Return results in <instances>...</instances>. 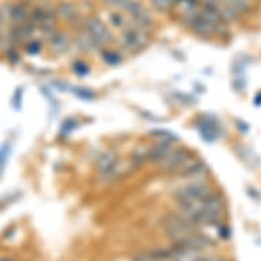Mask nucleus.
I'll use <instances>...</instances> for the list:
<instances>
[{"mask_svg": "<svg viewBox=\"0 0 261 261\" xmlns=\"http://www.w3.org/2000/svg\"><path fill=\"white\" fill-rule=\"evenodd\" d=\"M89 70H91L89 69V64L85 63L84 60H75L74 63H73V71L78 77H86V75L89 74Z\"/></svg>", "mask_w": 261, "mask_h": 261, "instance_id": "obj_19", "label": "nucleus"}, {"mask_svg": "<svg viewBox=\"0 0 261 261\" xmlns=\"http://www.w3.org/2000/svg\"><path fill=\"white\" fill-rule=\"evenodd\" d=\"M82 27H84L86 32L89 33V36L102 47V49H104V47H106L107 44H111L112 41H114V37H112L110 29H108L106 23H104L100 18H97V16H88L85 21L82 22Z\"/></svg>", "mask_w": 261, "mask_h": 261, "instance_id": "obj_5", "label": "nucleus"}, {"mask_svg": "<svg viewBox=\"0 0 261 261\" xmlns=\"http://www.w3.org/2000/svg\"><path fill=\"white\" fill-rule=\"evenodd\" d=\"M194 34H197L198 37L203 38H212L215 36H219L222 30L224 29L226 25L223 23H215L211 19H208L207 16H204L201 14V11H198L196 15L193 16L192 21L186 25Z\"/></svg>", "mask_w": 261, "mask_h": 261, "instance_id": "obj_4", "label": "nucleus"}, {"mask_svg": "<svg viewBox=\"0 0 261 261\" xmlns=\"http://www.w3.org/2000/svg\"><path fill=\"white\" fill-rule=\"evenodd\" d=\"M102 53V59L103 62L107 64V66H111V67H115V66H119V64L123 62L122 53L118 52L115 49H103L100 51Z\"/></svg>", "mask_w": 261, "mask_h": 261, "instance_id": "obj_16", "label": "nucleus"}, {"mask_svg": "<svg viewBox=\"0 0 261 261\" xmlns=\"http://www.w3.org/2000/svg\"><path fill=\"white\" fill-rule=\"evenodd\" d=\"M27 16H29V11H27L26 3H19V4L12 5L10 18L12 25H22V23H25Z\"/></svg>", "mask_w": 261, "mask_h": 261, "instance_id": "obj_14", "label": "nucleus"}, {"mask_svg": "<svg viewBox=\"0 0 261 261\" xmlns=\"http://www.w3.org/2000/svg\"><path fill=\"white\" fill-rule=\"evenodd\" d=\"M123 11L133 19V25L148 30L153 25V16L139 0H128Z\"/></svg>", "mask_w": 261, "mask_h": 261, "instance_id": "obj_6", "label": "nucleus"}, {"mask_svg": "<svg viewBox=\"0 0 261 261\" xmlns=\"http://www.w3.org/2000/svg\"><path fill=\"white\" fill-rule=\"evenodd\" d=\"M208 171V165L205 164L203 160L193 159L183 167V170L178 175L182 176V178L192 179V181H197V179H205Z\"/></svg>", "mask_w": 261, "mask_h": 261, "instance_id": "obj_10", "label": "nucleus"}, {"mask_svg": "<svg viewBox=\"0 0 261 261\" xmlns=\"http://www.w3.org/2000/svg\"><path fill=\"white\" fill-rule=\"evenodd\" d=\"M56 14H58L60 18H63L67 22L71 23V21H78L80 19V15H78V10L73 3L70 1H63L56 7Z\"/></svg>", "mask_w": 261, "mask_h": 261, "instance_id": "obj_13", "label": "nucleus"}, {"mask_svg": "<svg viewBox=\"0 0 261 261\" xmlns=\"http://www.w3.org/2000/svg\"><path fill=\"white\" fill-rule=\"evenodd\" d=\"M73 93L75 96H78L81 100H93L95 99V93L89 89H85V88H78L75 86V89H73Z\"/></svg>", "mask_w": 261, "mask_h": 261, "instance_id": "obj_20", "label": "nucleus"}, {"mask_svg": "<svg viewBox=\"0 0 261 261\" xmlns=\"http://www.w3.org/2000/svg\"><path fill=\"white\" fill-rule=\"evenodd\" d=\"M118 167H119V159L114 152H104L96 160V170L99 176L106 182L111 181L112 176L117 175Z\"/></svg>", "mask_w": 261, "mask_h": 261, "instance_id": "obj_7", "label": "nucleus"}, {"mask_svg": "<svg viewBox=\"0 0 261 261\" xmlns=\"http://www.w3.org/2000/svg\"><path fill=\"white\" fill-rule=\"evenodd\" d=\"M179 1H181V0H171V3H172L174 5L179 4Z\"/></svg>", "mask_w": 261, "mask_h": 261, "instance_id": "obj_25", "label": "nucleus"}, {"mask_svg": "<svg viewBox=\"0 0 261 261\" xmlns=\"http://www.w3.org/2000/svg\"><path fill=\"white\" fill-rule=\"evenodd\" d=\"M150 4L153 5V8L159 12H168L174 7L171 0H150Z\"/></svg>", "mask_w": 261, "mask_h": 261, "instance_id": "obj_18", "label": "nucleus"}, {"mask_svg": "<svg viewBox=\"0 0 261 261\" xmlns=\"http://www.w3.org/2000/svg\"><path fill=\"white\" fill-rule=\"evenodd\" d=\"M148 30H145L142 27L135 26V25H129L125 30H122V45L123 48L128 52L135 53L142 51V49L149 43V36Z\"/></svg>", "mask_w": 261, "mask_h": 261, "instance_id": "obj_2", "label": "nucleus"}, {"mask_svg": "<svg viewBox=\"0 0 261 261\" xmlns=\"http://www.w3.org/2000/svg\"><path fill=\"white\" fill-rule=\"evenodd\" d=\"M107 5H111L114 8L117 10H122L125 8V5L128 3V0H103Z\"/></svg>", "mask_w": 261, "mask_h": 261, "instance_id": "obj_21", "label": "nucleus"}, {"mask_svg": "<svg viewBox=\"0 0 261 261\" xmlns=\"http://www.w3.org/2000/svg\"><path fill=\"white\" fill-rule=\"evenodd\" d=\"M1 23H3V22L0 21V41H1V37H3V29H1Z\"/></svg>", "mask_w": 261, "mask_h": 261, "instance_id": "obj_24", "label": "nucleus"}, {"mask_svg": "<svg viewBox=\"0 0 261 261\" xmlns=\"http://www.w3.org/2000/svg\"><path fill=\"white\" fill-rule=\"evenodd\" d=\"M108 22L112 27H115L118 30H125L129 26V22L126 19V16L121 10H115L108 12Z\"/></svg>", "mask_w": 261, "mask_h": 261, "instance_id": "obj_15", "label": "nucleus"}, {"mask_svg": "<svg viewBox=\"0 0 261 261\" xmlns=\"http://www.w3.org/2000/svg\"><path fill=\"white\" fill-rule=\"evenodd\" d=\"M193 159L194 157L190 153V150L183 146H175L170 152V155L160 163L159 167L160 170L164 171L167 174H179L183 170V167Z\"/></svg>", "mask_w": 261, "mask_h": 261, "instance_id": "obj_3", "label": "nucleus"}, {"mask_svg": "<svg viewBox=\"0 0 261 261\" xmlns=\"http://www.w3.org/2000/svg\"><path fill=\"white\" fill-rule=\"evenodd\" d=\"M175 148L174 142L171 141H160L152 145L150 148L146 149V156H148V163L159 165L163 160L170 155V152Z\"/></svg>", "mask_w": 261, "mask_h": 261, "instance_id": "obj_9", "label": "nucleus"}, {"mask_svg": "<svg viewBox=\"0 0 261 261\" xmlns=\"http://www.w3.org/2000/svg\"><path fill=\"white\" fill-rule=\"evenodd\" d=\"M25 3H32V1H34V0H23Z\"/></svg>", "mask_w": 261, "mask_h": 261, "instance_id": "obj_26", "label": "nucleus"}, {"mask_svg": "<svg viewBox=\"0 0 261 261\" xmlns=\"http://www.w3.org/2000/svg\"><path fill=\"white\" fill-rule=\"evenodd\" d=\"M77 45H78L82 51H85V52L103 51L102 47H100V45H99V44H97L96 41L89 36V33L86 32L84 27L78 32V36H77Z\"/></svg>", "mask_w": 261, "mask_h": 261, "instance_id": "obj_12", "label": "nucleus"}, {"mask_svg": "<svg viewBox=\"0 0 261 261\" xmlns=\"http://www.w3.org/2000/svg\"><path fill=\"white\" fill-rule=\"evenodd\" d=\"M49 40V47L52 49L53 52L62 53L70 47V38L69 36L64 32L56 30L53 33L52 36L48 38Z\"/></svg>", "mask_w": 261, "mask_h": 261, "instance_id": "obj_11", "label": "nucleus"}, {"mask_svg": "<svg viewBox=\"0 0 261 261\" xmlns=\"http://www.w3.org/2000/svg\"><path fill=\"white\" fill-rule=\"evenodd\" d=\"M197 129L200 135H201L205 141H208V142L216 141V139L220 137V134H222L220 123H219L216 119L207 117V115L198 119Z\"/></svg>", "mask_w": 261, "mask_h": 261, "instance_id": "obj_8", "label": "nucleus"}, {"mask_svg": "<svg viewBox=\"0 0 261 261\" xmlns=\"http://www.w3.org/2000/svg\"><path fill=\"white\" fill-rule=\"evenodd\" d=\"M150 135L159 138L160 141H171L174 144H175V141H178V137H176L175 134H172L168 130H155V131L150 133Z\"/></svg>", "mask_w": 261, "mask_h": 261, "instance_id": "obj_17", "label": "nucleus"}, {"mask_svg": "<svg viewBox=\"0 0 261 261\" xmlns=\"http://www.w3.org/2000/svg\"><path fill=\"white\" fill-rule=\"evenodd\" d=\"M212 193L213 189L208 182L205 179H197V181H192L190 183L181 187L175 193V200L179 205L189 203V201H204Z\"/></svg>", "mask_w": 261, "mask_h": 261, "instance_id": "obj_1", "label": "nucleus"}, {"mask_svg": "<svg viewBox=\"0 0 261 261\" xmlns=\"http://www.w3.org/2000/svg\"><path fill=\"white\" fill-rule=\"evenodd\" d=\"M77 128V119H69L67 122H66V128L63 126V131H66V133H71L74 129Z\"/></svg>", "mask_w": 261, "mask_h": 261, "instance_id": "obj_23", "label": "nucleus"}, {"mask_svg": "<svg viewBox=\"0 0 261 261\" xmlns=\"http://www.w3.org/2000/svg\"><path fill=\"white\" fill-rule=\"evenodd\" d=\"M41 48H43V45L38 43V41H30L26 47L27 52L32 53V55H37V53L41 51Z\"/></svg>", "mask_w": 261, "mask_h": 261, "instance_id": "obj_22", "label": "nucleus"}]
</instances>
